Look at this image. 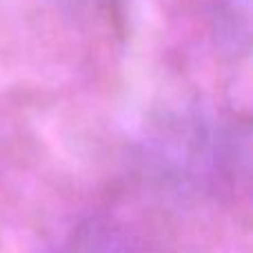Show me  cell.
Wrapping results in <instances>:
<instances>
[{"mask_svg": "<svg viewBox=\"0 0 253 253\" xmlns=\"http://www.w3.org/2000/svg\"><path fill=\"white\" fill-rule=\"evenodd\" d=\"M211 29L218 47L242 56L251 40V0H211Z\"/></svg>", "mask_w": 253, "mask_h": 253, "instance_id": "3957f363", "label": "cell"}, {"mask_svg": "<svg viewBox=\"0 0 253 253\" xmlns=\"http://www.w3.org/2000/svg\"><path fill=\"white\" fill-rule=\"evenodd\" d=\"M58 253H140V247L118 218L89 213L67 231Z\"/></svg>", "mask_w": 253, "mask_h": 253, "instance_id": "7a4b0ae2", "label": "cell"}, {"mask_svg": "<svg viewBox=\"0 0 253 253\" xmlns=\"http://www.w3.org/2000/svg\"><path fill=\"white\" fill-rule=\"evenodd\" d=\"M144 156L156 178L175 191L233 198L249 184V118L198 107L171 111L151 126Z\"/></svg>", "mask_w": 253, "mask_h": 253, "instance_id": "6da1fadb", "label": "cell"}]
</instances>
